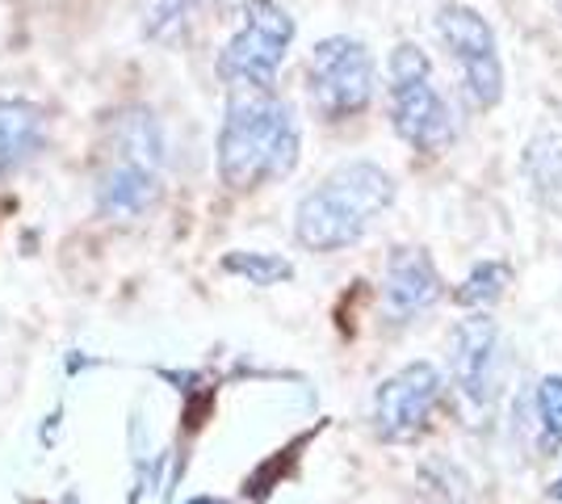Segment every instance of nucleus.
I'll use <instances>...</instances> for the list:
<instances>
[{
	"label": "nucleus",
	"mask_w": 562,
	"mask_h": 504,
	"mask_svg": "<svg viewBox=\"0 0 562 504\" xmlns=\"http://www.w3.org/2000/svg\"><path fill=\"white\" fill-rule=\"evenodd\" d=\"M299 165V119L273 89H232L218 131V177L235 193L281 181Z\"/></svg>",
	"instance_id": "1"
},
{
	"label": "nucleus",
	"mask_w": 562,
	"mask_h": 504,
	"mask_svg": "<svg viewBox=\"0 0 562 504\" xmlns=\"http://www.w3.org/2000/svg\"><path fill=\"white\" fill-rule=\"evenodd\" d=\"M395 198V181L386 168L370 160H349L303 193L294 211V236L311 253H336L357 244Z\"/></svg>",
	"instance_id": "2"
},
{
	"label": "nucleus",
	"mask_w": 562,
	"mask_h": 504,
	"mask_svg": "<svg viewBox=\"0 0 562 504\" xmlns=\"http://www.w3.org/2000/svg\"><path fill=\"white\" fill-rule=\"evenodd\" d=\"M391 122L398 139L416 152H446L458 135L453 110L432 85V64L416 43H398L391 51Z\"/></svg>",
	"instance_id": "3"
},
{
	"label": "nucleus",
	"mask_w": 562,
	"mask_h": 504,
	"mask_svg": "<svg viewBox=\"0 0 562 504\" xmlns=\"http://www.w3.org/2000/svg\"><path fill=\"white\" fill-rule=\"evenodd\" d=\"M290 43L294 18L278 0H244V22L218 55V72L232 80V89H273Z\"/></svg>",
	"instance_id": "4"
},
{
	"label": "nucleus",
	"mask_w": 562,
	"mask_h": 504,
	"mask_svg": "<svg viewBox=\"0 0 562 504\" xmlns=\"http://www.w3.org/2000/svg\"><path fill=\"white\" fill-rule=\"evenodd\" d=\"M306 89L324 119H349L361 114L374 97V55L361 38L331 34L311 47L306 59Z\"/></svg>",
	"instance_id": "5"
},
{
	"label": "nucleus",
	"mask_w": 562,
	"mask_h": 504,
	"mask_svg": "<svg viewBox=\"0 0 562 504\" xmlns=\"http://www.w3.org/2000/svg\"><path fill=\"white\" fill-rule=\"evenodd\" d=\"M160 198V172H156V144H151V122L131 119L122 122L110 165L97 177V206L101 215L135 219Z\"/></svg>",
	"instance_id": "6"
},
{
	"label": "nucleus",
	"mask_w": 562,
	"mask_h": 504,
	"mask_svg": "<svg viewBox=\"0 0 562 504\" xmlns=\"http://www.w3.org/2000/svg\"><path fill=\"white\" fill-rule=\"evenodd\" d=\"M437 30L446 38L453 64L462 68V80H467V93L479 110H492L504 97V68H499V51H495V34L487 18L470 4H446L441 18H437Z\"/></svg>",
	"instance_id": "7"
},
{
	"label": "nucleus",
	"mask_w": 562,
	"mask_h": 504,
	"mask_svg": "<svg viewBox=\"0 0 562 504\" xmlns=\"http://www.w3.org/2000/svg\"><path fill=\"white\" fill-rule=\"evenodd\" d=\"M441 400V370L412 361L374 391V429L382 441H416Z\"/></svg>",
	"instance_id": "8"
},
{
	"label": "nucleus",
	"mask_w": 562,
	"mask_h": 504,
	"mask_svg": "<svg viewBox=\"0 0 562 504\" xmlns=\"http://www.w3.org/2000/svg\"><path fill=\"white\" fill-rule=\"evenodd\" d=\"M449 370L470 404H487L499 383V328L487 315H467L449 336Z\"/></svg>",
	"instance_id": "9"
},
{
	"label": "nucleus",
	"mask_w": 562,
	"mask_h": 504,
	"mask_svg": "<svg viewBox=\"0 0 562 504\" xmlns=\"http://www.w3.org/2000/svg\"><path fill=\"white\" fill-rule=\"evenodd\" d=\"M441 294H446V282H441L437 265H432V257L424 248H395L386 257L382 307L395 315V320H412V315L428 312Z\"/></svg>",
	"instance_id": "10"
},
{
	"label": "nucleus",
	"mask_w": 562,
	"mask_h": 504,
	"mask_svg": "<svg viewBox=\"0 0 562 504\" xmlns=\"http://www.w3.org/2000/svg\"><path fill=\"white\" fill-rule=\"evenodd\" d=\"M43 110L30 101H0V177L18 172L43 147Z\"/></svg>",
	"instance_id": "11"
},
{
	"label": "nucleus",
	"mask_w": 562,
	"mask_h": 504,
	"mask_svg": "<svg viewBox=\"0 0 562 504\" xmlns=\"http://www.w3.org/2000/svg\"><path fill=\"white\" fill-rule=\"evenodd\" d=\"M520 168H525V181L546 211L562 215V135L559 131H546L538 139H529L525 156H520Z\"/></svg>",
	"instance_id": "12"
},
{
	"label": "nucleus",
	"mask_w": 562,
	"mask_h": 504,
	"mask_svg": "<svg viewBox=\"0 0 562 504\" xmlns=\"http://www.w3.org/2000/svg\"><path fill=\"white\" fill-rule=\"evenodd\" d=\"M513 287V265L508 261H479L467 273V282L453 290V299L462 307H492Z\"/></svg>",
	"instance_id": "13"
},
{
	"label": "nucleus",
	"mask_w": 562,
	"mask_h": 504,
	"mask_svg": "<svg viewBox=\"0 0 562 504\" xmlns=\"http://www.w3.org/2000/svg\"><path fill=\"white\" fill-rule=\"evenodd\" d=\"M223 269L248 278L252 287H278V282H285V278L294 273L290 261H285V257H273V253H227V257H223Z\"/></svg>",
	"instance_id": "14"
},
{
	"label": "nucleus",
	"mask_w": 562,
	"mask_h": 504,
	"mask_svg": "<svg viewBox=\"0 0 562 504\" xmlns=\"http://www.w3.org/2000/svg\"><path fill=\"white\" fill-rule=\"evenodd\" d=\"M538 421L541 441L559 446L562 441V374H546L538 383Z\"/></svg>",
	"instance_id": "15"
},
{
	"label": "nucleus",
	"mask_w": 562,
	"mask_h": 504,
	"mask_svg": "<svg viewBox=\"0 0 562 504\" xmlns=\"http://www.w3.org/2000/svg\"><path fill=\"white\" fill-rule=\"evenodd\" d=\"M550 496H554V501L562 504V475H559V480H554V483H550Z\"/></svg>",
	"instance_id": "16"
},
{
	"label": "nucleus",
	"mask_w": 562,
	"mask_h": 504,
	"mask_svg": "<svg viewBox=\"0 0 562 504\" xmlns=\"http://www.w3.org/2000/svg\"><path fill=\"white\" fill-rule=\"evenodd\" d=\"M189 504H227V501H218V496H193Z\"/></svg>",
	"instance_id": "17"
}]
</instances>
